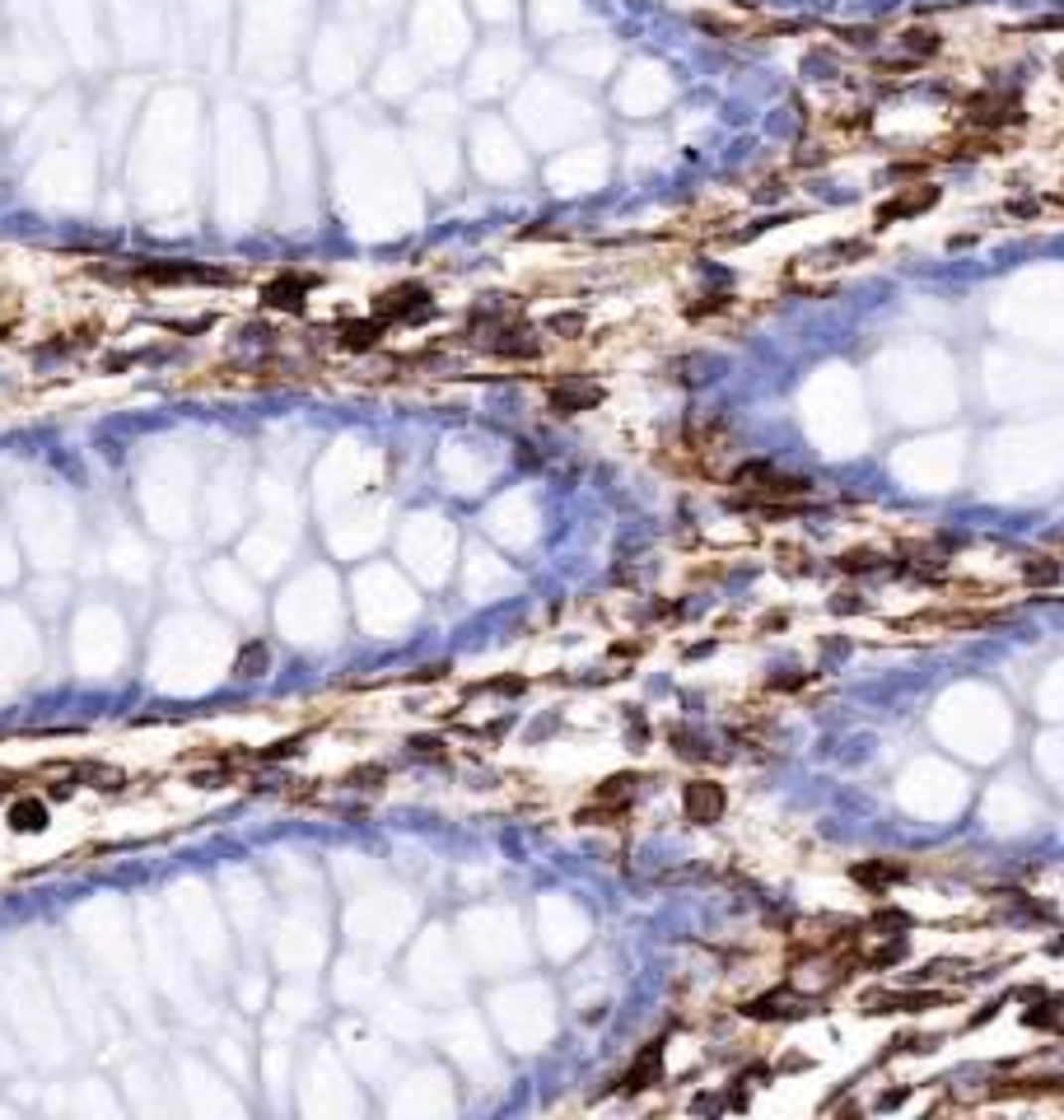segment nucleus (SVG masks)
Instances as JSON below:
<instances>
[{"label":"nucleus","mask_w":1064,"mask_h":1120,"mask_svg":"<svg viewBox=\"0 0 1064 1120\" xmlns=\"http://www.w3.org/2000/svg\"><path fill=\"white\" fill-rule=\"evenodd\" d=\"M266 668H271V649L262 645V640H247L243 649H238V663H233V677H262Z\"/></svg>","instance_id":"f3484780"},{"label":"nucleus","mask_w":1064,"mask_h":1120,"mask_svg":"<svg viewBox=\"0 0 1064 1120\" xmlns=\"http://www.w3.org/2000/svg\"><path fill=\"white\" fill-rule=\"evenodd\" d=\"M131 276L140 285H233V271L220 266H201V261H136Z\"/></svg>","instance_id":"f257e3e1"},{"label":"nucleus","mask_w":1064,"mask_h":1120,"mask_svg":"<svg viewBox=\"0 0 1064 1120\" xmlns=\"http://www.w3.org/2000/svg\"><path fill=\"white\" fill-rule=\"evenodd\" d=\"M901 47H906V57L929 62V57H939L943 52V33L939 29H906L901 33Z\"/></svg>","instance_id":"a211bd4d"},{"label":"nucleus","mask_w":1064,"mask_h":1120,"mask_svg":"<svg viewBox=\"0 0 1064 1120\" xmlns=\"http://www.w3.org/2000/svg\"><path fill=\"white\" fill-rule=\"evenodd\" d=\"M304 747V737H280L276 747H266V752H257L252 761H262V766H276V761H285V756H294Z\"/></svg>","instance_id":"aec40b11"},{"label":"nucleus","mask_w":1064,"mask_h":1120,"mask_svg":"<svg viewBox=\"0 0 1064 1120\" xmlns=\"http://www.w3.org/2000/svg\"><path fill=\"white\" fill-rule=\"evenodd\" d=\"M47 822H52V813H47L43 798H19L15 808H10V827H15L19 836H33V831H43Z\"/></svg>","instance_id":"2eb2a0df"},{"label":"nucleus","mask_w":1064,"mask_h":1120,"mask_svg":"<svg viewBox=\"0 0 1064 1120\" xmlns=\"http://www.w3.org/2000/svg\"><path fill=\"white\" fill-rule=\"evenodd\" d=\"M664 1037H659V1041H649L645 1050H640V1055H635V1064L631 1069H626V1074L617 1078L621 1083V1092H645V1088H654V1083H664Z\"/></svg>","instance_id":"423d86ee"},{"label":"nucleus","mask_w":1064,"mask_h":1120,"mask_svg":"<svg viewBox=\"0 0 1064 1120\" xmlns=\"http://www.w3.org/2000/svg\"><path fill=\"white\" fill-rule=\"evenodd\" d=\"M383 327L379 318H355V323H341L337 327V346L341 351H374L379 341H383Z\"/></svg>","instance_id":"f8f14e48"},{"label":"nucleus","mask_w":1064,"mask_h":1120,"mask_svg":"<svg viewBox=\"0 0 1064 1120\" xmlns=\"http://www.w3.org/2000/svg\"><path fill=\"white\" fill-rule=\"evenodd\" d=\"M546 401H551L555 415H574V411H588V406H598V401H602V388H598V384H584V379H560V384H551Z\"/></svg>","instance_id":"6e6552de"},{"label":"nucleus","mask_w":1064,"mask_h":1120,"mask_svg":"<svg viewBox=\"0 0 1064 1120\" xmlns=\"http://www.w3.org/2000/svg\"><path fill=\"white\" fill-rule=\"evenodd\" d=\"M635 784H640V775H631V770H626V775H607V780L593 789V803H607V808H621V813H626Z\"/></svg>","instance_id":"4468645a"},{"label":"nucleus","mask_w":1064,"mask_h":1120,"mask_svg":"<svg viewBox=\"0 0 1064 1120\" xmlns=\"http://www.w3.org/2000/svg\"><path fill=\"white\" fill-rule=\"evenodd\" d=\"M673 752H682V756H705V747H700V737H691L686 728H673Z\"/></svg>","instance_id":"393cba45"},{"label":"nucleus","mask_w":1064,"mask_h":1120,"mask_svg":"<svg viewBox=\"0 0 1064 1120\" xmlns=\"http://www.w3.org/2000/svg\"><path fill=\"white\" fill-rule=\"evenodd\" d=\"M967 122L981 126V131H999V126L1008 122H1022V108L1013 103V98H994V93H981V98H972L967 103Z\"/></svg>","instance_id":"0eeeda50"},{"label":"nucleus","mask_w":1064,"mask_h":1120,"mask_svg":"<svg viewBox=\"0 0 1064 1120\" xmlns=\"http://www.w3.org/2000/svg\"><path fill=\"white\" fill-rule=\"evenodd\" d=\"M383 780H387L383 766H355L351 775H346V784H355V789H379Z\"/></svg>","instance_id":"412c9836"},{"label":"nucleus","mask_w":1064,"mask_h":1120,"mask_svg":"<svg viewBox=\"0 0 1064 1120\" xmlns=\"http://www.w3.org/2000/svg\"><path fill=\"white\" fill-rule=\"evenodd\" d=\"M374 318L379 323H425V318H434V304L425 285H392L387 294L374 299Z\"/></svg>","instance_id":"f03ea898"},{"label":"nucleus","mask_w":1064,"mask_h":1120,"mask_svg":"<svg viewBox=\"0 0 1064 1120\" xmlns=\"http://www.w3.org/2000/svg\"><path fill=\"white\" fill-rule=\"evenodd\" d=\"M728 808V794H724V784L719 780H686L682 784V813H686V822H695V827H714L719 817H724Z\"/></svg>","instance_id":"7ed1b4c3"},{"label":"nucleus","mask_w":1064,"mask_h":1120,"mask_svg":"<svg viewBox=\"0 0 1064 1120\" xmlns=\"http://www.w3.org/2000/svg\"><path fill=\"white\" fill-rule=\"evenodd\" d=\"M313 290V276H299V271H280L276 280L262 285V304L266 308H285V313H304Z\"/></svg>","instance_id":"39448f33"},{"label":"nucleus","mask_w":1064,"mask_h":1120,"mask_svg":"<svg viewBox=\"0 0 1064 1120\" xmlns=\"http://www.w3.org/2000/svg\"><path fill=\"white\" fill-rule=\"evenodd\" d=\"M873 929H896V934H901V929H910V915L906 910H896V905H882L878 915H873Z\"/></svg>","instance_id":"4be33fe9"},{"label":"nucleus","mask_w":1064,"mask_h":1120,"mask_svg":"<svg viewBox=\"0 0 1064 1120\" xmlns=\"http://www.w3.org/2000/svg\"><path fill=\"white\" fill-rule=\"evenodd\" d=\"M906 952H910L906 934H892V943L873 952V957L864 962V971H887V967H896V962H906Z\"/></svg>","instance_id":"6ab92c4d"},{"label":"nucleus","mask_w":1064,"mask_h":1120,"mask_svg":"<svg viewBox=\"0 0 1064 1120\" xmlns=\"http://www.w3.org/2000/svg\"><path fill=\"white\" fill-rule=\"evenodd\" d=\"M906 1102V1088H896V1092H887V1097H878V1111H892V1106H901Z\"/></svg>","instance_id":"cd10ccee"},{"label":"nucleus","mask_w":1064,"mask_h":1120,"mask_svg":"<svg viewBox=\"0 0 1064 1120\" xmlns=\"http://www.w3.org/2000/svg\"><path fill=\"white\" fill-rule=\"evenodd\" d=\"M878 565V556L873 552H845L840 556V569H845V574H864V569H873Z\"/></svg>","instance_id":"5701e85b"},{"label":"nucleus","mask_w":1064,"mask_h":1120,"mask_svg":"<svg viewBox=\"0 0 1064 1120\" xmlns=\"http://www.w3.org/2000/svg\"><path fill=\"white\" fill-rule=\"evenodd\" d=\"M939 201V187H910V192H901L896 201H887V206H878L873 211V225H896V220H906V216H920V211H929Z\"/></svg>","instance_id":"1a4fd4ad"},{"label":"nucleus","mask_w":1064,"mask_h":1120,"mask_svg":"<svg viewBox=\"0 0 1064 1120\" xmlns=\"http://www.w3.org/2000/svg\"><path fill=\"white\" fill-rule=\"evenodd\" d=\"M1064 565L1055 560V556H1027L1022 560V579L1032 583V588H1050V583H1060Z\"/></svg>","instance_id":"dca6fc26"},{"label":"nucleus","mask_w":1064,"mask_h":1120,"mask_svg":"<svg viewBox=\"0 0 1064 1120\" xmlns=\"http://www.w3.org/2000/svg\"><path fill=\"white\" fill-rule=\"evenodd\" d=\"M813 1009H818V999L799 995L794 985H780V990H771V995L742 1004V1013L756 1018V1023H789V1018H803V1013H813Z\"/></svg>","instance_id":"20e7f679"},{"label":"nucleus","mask_w":1064,"mask_h":1120,"mask_svg":"<svg viewBox=\"0 0 1064 1120\" xmlns=\"http://www.w3.org/2000/svg\"><path fill=\"white\" fill-rule=\"evenodd\" d=\"M849 878H854L859 887H868V891H878V896H882L887 887L906 882L910 869H906V864H896V860H864V864H854V869H849Z\"/></svg>","instance_id":"9d476101"},{"label":"nucleus","mask_w":1064,"mask_h":1120,"mask_svg":"<svg viewBox=\"0 0 1064 1120\" xmlns=\"http://www.w3.org/2000/svg\"><path fill=\"white\" fill-rule=\"evenodd\" d=\"M989 1097H1064V1074H1041V1078H1008V1083H989Z\"/></svg>","instance_id":"9b49d317"},{"label":"nucleus","mask_w":1064,"mask_h":1120,"mask_svg":"<svg viewBox=\"0 0 1064 1120\" xmlns=\"http://www.w3.org/2000/svg\"><path fill=\"white\" fill-rule=\"evenodd\" d=\"M411 752H420V756H430V761H439V742H434V737H411Z\"/></svg>","instance_id":"a878e982"},{"label":"nucleus","mask_w":1064,"mask_h":1120,"mask_svg":"<svg viewBox=\"0 0 1064 1120\" xmlns=\"http://www.w3.org/2000/svg\"><path fill=\"white\" fill-rule=\"evenodd\" d=\"M477 691H500V696H519L528 691L524 677H491V682H477Z\"/></svg>","instance_id":"b1692460"},{"label":"nucleus","mask_w":1064,"mask_h":1120,"mask_svg":"<svg viewBox=\"0 0 1064 1120\" xmlns=\"http://www.w3.org/2000/svg\"><path fill=\"white\" fill-rule=\"evenodd\" d=\"M832 612H859V598H854V593H840V598H832Z\"/></svg>","instance_id":"bb28decb"},{"label":"nucleus","mask_w":1064,"mask_h":1120,"mask_svg":"<svg viewBox=\"0 0 1064 1120\" xmlns=\"http://www.w3.org/2000/svg\"><path fill=\"white\" fill-rule=\"evenodd\" d=\"M1022 1028L1064 1037V999H1041V1004H1032V1009H1022Z\"/></svg>","instance_id":"ddd939ff"}]
</instances>
